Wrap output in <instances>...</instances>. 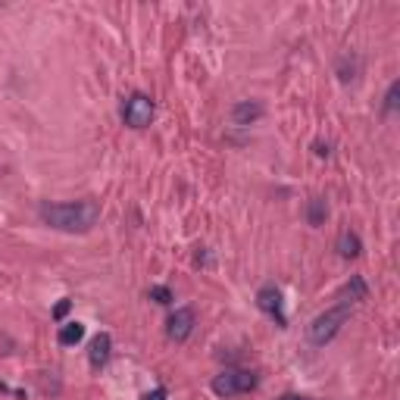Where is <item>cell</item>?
<instances>
[{"instance_id":"obj_7","label":"cell","mask_w":400,"mask_h":400,"mask_svg":"<svg viewBox=\"0 0 400 400\" xmlns=\"http://www.w3.org/2000/svg\"><path fill=\"white\" fill-rule=\"evenodd\" d=\"M110 353H113V338L107 332L94 334L91 338V351H88V363L91 369H104L107 363H110Z\"/></svg>"},{"instance_id":"obj_8","label":"cell","mask_w":400,"mask_h":400,"mask_svg":"<svg viewBox=\"0 0 400 400\" xmlns=\"http://www.w3.org/2000/svg\"><path fill=\"white\" fill-rule=\"evenodd\" d=\"M260 116H263V104H260V100H241V104L231 107V122H235L238 128L253 126Z\"/></svg>"},{"instance_id":"obj_5","label":"cell","mask_w":400,"mask_h":400,"mask_svg":"<svg viewBox=\"0 0 400 400\" xmlns=\"http://www.w3.org/2000/svg\"><path fill=\"white\" fill-rule=\"evenodd\" d=\"M194 325H198V316H194V310H191V307H178L169 319H166V334H169V341L181 344V341L191 338Z\"/></svg>"},{"instance_id":"obj_3","label":"cell","mask_w":400,"mask_h":400,"mask_svg":"<svg viewBox=\"0 0 400 400\" xmlns=\"http://www.w3.org/2000/svg\"><path fill=\"white\" fill-rule=\"evenodd\" d=\"M213 394L219 397H238V394H247V391L257 388V375L250 372V369H225L213 378Z\"/></svg>"},{"instance_id":"obj_11","label":"cell","mask_w":400,"mask_h":400,"mask_svg":"<svg viewBox=\"0 0 400 400\" xmlns=\"http://www.w3.org/2000/svg\"><path fill=\"white\" fill-rule=\"evenodd\" d=\"M82 338H85L82 322H66V325H60V332H56L60 347H75V344H82Z\"/></svg>"},{"instance_id":"obj_10","label":"cell","mask_w":400,"mask_h":400,"mask_svg":"<svg viewBox=\"0 0 400 400\" xmlns=\"http://www.w3.org/2000/svg\"><path fill=\"white\" fill-rule=\"evenodd\" d=\"M338 253H341L344 260H353V257H360V253H363V241L353 235L351 229H344V231L338 235Z\"/></svg>"},{"instance_id":"obj_13","label":"cell","mask_w":400,"mask_h":400,"mask_svg":"<svg viewBox=\"0 0 400 400\" xmlns=\"http://www.w3.org/2000/svg\"><path fill=\"white\" fill-rule=\"evenodd\" d=\"M400 107V82L388 85V94H384V113H397Z\"/></svg>"},{"instance_id":"obj_4","label":"cell","mask_w":400,"mask_h":400,"mask_svg":"<svg viewBox=\"0 0 400 400\" xmlns=\"http://www.w3.org/2000/svg\"><path fill=\"white\" fill-rule=\"evenodd\" d=\"M154 113H157V104L141 91H135L132 97L122 104V122H126L128 128H147L150 122H154Z\"/></svg>"},{"instance_id":"obj_18","label":"cell","mask_w":400,"mask_h":400,"mask_svg":"<svg viewBox=\"0 0 400 400\" xmlns=\"http://www.w3.org/2000/svg\"><path fill=\"white\" fill-rule=\"evenodd\" d=\"M279 400H303V397H297V394H281Z\"/></svg>"},{"instance_id":"obj_9","label":"cell","mask_w":400,"mask_h":400,"mask_svg":"<svg viewBox=\"0 0 400 400\" xmlns=\"http://www.w3.org/2000/svg\"><path fill=\"white\" fill-rule=\"evenodd\" d=\"M366 294H369V285H366V281H363L360 275H351V281H347V285L338 291V301L351 307L353 301H366Z\"/></svg>"},{"instance_id":"obj_15","label":"cell","mask_w":400,"mask_h":400,"mask_svg":"<svg viewBox=\"0 0 400 400\" xmlns=\"http://www.w3.org/2000/svg\"><path fill=\"white\" fill-rule=\"evenodd\" d=\"M69 307H72V301H60L56 303V310H54V319H63L69 313Z\"/></svg>"},{"instance_id":"obj_16","label":"cell","mask_w":400,"mask_h":400,"mask_svg":"<svg viewBox=\"0 0 400 400\" xmlns=\"http://www.w3.org/2000/svg\"><path fill=\"white\" fill-rule=\"evenodd\" d=\"M166 397H169V391L166 388H154L150 394H144V400H166Z\"/></svg>"},{"instance_id":"obj_1","label":"cell","mask_w":400,"mask_h":400,"mask_svg":"<svg viewBox=\"0 0 400 400\" xmlns=\"http://www.w3.org/2000/svg\"><path fill=\"white\" fill-rule=\"evenodd\" d=\"M38 216L50 229L69 231V235H85L100 219V203L97 200H72V203H41Z\"/></svg>"},{"instance_id":"obj_2","label":"cell","mask_w":400,"mask_h":400,"mask_svg":"<svg viewBox=\"0 0 400 400\" xmlns=\"http://www.w3.org/2000/svg\"><path fill=\"white\" fill-rule=\"evenodd\" d=\"M347 319H351V307H347V303H338V307L319 313V316L310 322V329H307L310 341H313L316 347H325V344H329V341L334 338V334H338V332L347 325Z\"/></svg>"},{"instance_id":"obj_6","label":"cell","mask_w":400,"mask_h":400,"mask_svg":"<svg viewBox=\"0 0 400 400\" xmlns=\"http://www.w3.org/2000/svg\"><path fill=\"white\" fill-rule=\"evenodd\" d=\"M257 307L266 313V316L279 319V325H285V313H281V291L275 285H263L257 291Z\"/></svg>"},{"instance_id":"obj_17","label":"cell","mask_w":400,"mask_h":400,"mask_svg":"<svg viewBox=\"0 0 400 400\" xmlns=\"http://www.w3.org/2000/svg\"><path fill=\"white\" fill-rule=\"evenodd\" d=\"M316 154L319 157H329V144H316Z\"/></svg>"},{"instance_id":"obj_14","label":"cell","mask_w":400,"mask_h":400,"mask_svg":"<svg viewBox=\"0 0 400 400\" xmlns=\"http://www.w3.org/2000/svg\"><path fill=\"white\" fill-rule=\"evenodd\" d=\"M150 301H157V303H163V307H169V303H172V291L166 288V285H154V288H150Z\"/></svg>"},{"instance_id":"obj_12","label":"cell","mask_w":400,"mask_h":400,"mask_svg":"<svg viewBox=\"0 0 400 400\" xmlns=\"http://www.w3.org/2000/svg\"><path fill=\"white\" fill-rule=\"evenodd\" d=\"M325 216H329V207H325V200H322V198H313V200H310V210H307L310 225H322Z\"/></svg>"}]
</instances>
